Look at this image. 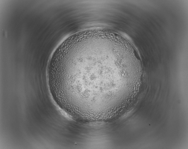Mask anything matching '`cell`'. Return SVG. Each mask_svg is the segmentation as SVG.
<instances>
[{"mask_svg": "<svg viewBox=\"0 0 188 149\" xmlns=\"http://www.w3.org/2000/svg\"><path fill=\"white\" fill-rule=\"evenodd\" d=\"M113 48L94 41L69 43L58 49L48 69V82L62 104L68 108L107 105L113 82L122 81L123 69Z\"/></svg>", "mask_w": 188, "mask_h": 149, "instance_id": "obj_1", "label": "cell"}, {"mask_svg": "<svg viewBox=\"0 0 188 149\" xmlns=\"http://www.w3.org/2000/svg\"><path fill=\"white\" fill-rule=\"evenodd\" d=\"M86 31H84V32H86Z\"/></svg>", "mask_w": 188, "mask_h": 149, "instance_id": "obj_2", "label": "cell"}]
</instances>
